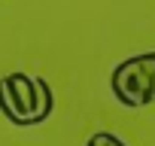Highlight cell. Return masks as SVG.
<instances>
[{"label":"cell","instance_id":"cell-3","mask_svg":"<svg viewBox=\"0 0 155 146\" xmlns=\"http://www.w3.org/2000/svg\"><path fill=\"white\" fill-rule=\"evenodd\" d=\"M85 146H125V140H119L116 134H110V131H97V134H91L88 137V143Z\"/></svg>","mask_w":155,"mask_h":146},{"label":"cell","instance_id":"cell-1","mask_svg":"<svg viewBox=\"0 0 155 146\" xmlns=\"http://www.w3.org/2000/svg\"><path fill=\"white\" fill-rule=\"evenodd\" d=\"M55 110V95L46 79L31 76V73H9L0 79V113L6 122L18 128L43 125Z\"/></svg>","mask_w":155,"mask_h":146},{"label":"cell","instance_id":"cell-2","mask_svg":"<svg viewBox=\"0 0 155 146\" xmlns=\"http://www.w3.org/2000/svg\"><path fill=\"white\" fill-rule=\"evenodd\" d=\"M110 88L113 98L128 110L155 104V52L131 55L122 64H116L110 76Z\"/></svg>","mask_w":155,"mask_h":146}]
</instances>
